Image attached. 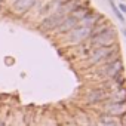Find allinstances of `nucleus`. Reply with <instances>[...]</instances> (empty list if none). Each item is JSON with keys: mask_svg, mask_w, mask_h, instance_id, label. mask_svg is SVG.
I'll use <instances>...</instances> for the list:
<instances>
[{"mask_svg": "<svg viewBox=\"0 0 126 126\" xmlns=\"http://www.w3.org/2000/svg\"><path fill=\"white\" fill-rule=\"evenodd\" d=\"M111 102H126V86H114L108 94Z\"/></svg>", "mask_w": 126, "mask_h": 126, "instance_id": "10", "label": "nucleus"}, {"mask_svg": "<svg viewBox=\"0 0 126 126\" xmlns=\"http://www.w3.org/2000/svg\"><path fill=\"white\" fill-rule=\"evenodd\" d=\"M125 111H126V102H111V101L104 102V113L107 114L120 117Z\"/></svg>", "mask_w": 126, "mask_h": 126, "instance_id": "8", "label": "nucleus"}, {"mask_svg": "<svg viewBox=\"0 0 126 126\" xmlns=\"http://www.w3.org/2000/svg\"><path fill=\"white\" fill-rule=\"evenodd\" d=\"M123 71V61L122 58H117L111 62H107V64H102V65H98L95 68V74L96 77L102 79V80H111L116 74L122 73Z\"/></svg>", "mask_w": 126, "mask_h": 126, "instance_id": "1", "label": "nucleus"}, {"mask_svg": "<svg viewBox=\"0 0 126 126\" xmlns=\"http://www.w3.org/2000/svg\"><path fill=\"white\" fill-rule=\"evenodd\" d=\"M119 122V117H114L111 114H107V113H101L99 117H98V123L99 125H108V123H117Z\"/></svg>", "mask_w": 126, "mask_h": 126, "instance_id": "12", "label": "nucleus"}, {"mask_svg": "<svg viewBox=\"0 0 126 126\" xmlns=\"http://www.w3.org/2000/svg\"><path fill=\"white\" fill-rule=\"evenodd\" d=\"M108 3H110V6H111V9H113V12L116 14V16H117V18L120 19V22H122V24H125V21H126V19H125V16H123V14H122V12H120V11L117 9V6H116V3L113 2V0H108Z\"/></svg>", "mask_w": 126, "mask_h": 126, "instance_id": "13", "label": "nucleus"}, {"mask_svg": "<svg viewBox=\"0 0 126 126\" xmlns=\"http://www.w3.org/2000/svg\"><path fill=\"white\" fill-rule=\"evenodd\" d=\"M67 15H62L61 12H58V11H55L53 14H50L49 16H46L42 22H40V30L42 31H52V30H55L59 24H61V21L64 19Z\"/></svg>", "mask_w": 126, "mask_h": 126, "instance_id": "6", "label": "nucleus"}, {"mask_svg": "<svg viewBox=\"0 0 126 126\" xmlns=\"http://www.w3.org/2000/svg\"><path fill=\"white\" fill-rule=\"evenodd\" d=\"M36 3H37V0H15L12 5V11L18 15H24L31 8H34Z\"/></svg>", "mask_w": 126, "mask_h": 126, "instance_id": "9", "label": "nucleus"}, {"mask_svg": "<svg viewBox=\"0 0 126 126\" xmlns=\"http://www.w3.org/2000/svg\"><path fill=\"white\" fill-rule=\"evenodd\" d=\"M120 2H125V0H120Z\"/></svg>", "mask_w": 126, "mask_h": 126, "instance_id": "20", "label": "nucleus"}, {"mask_svg": "<svg viewBox=\"0 0 126 126\" xmlns=\"http://www.w3.org/2000/svg\"><path fill=\"white\" fill-rule=\"evenodd\" d=\"M89 46L91 47H111L117 45V31L116 28H113V25L110 28H107L105 31H102L101 34L95 36L94 39H89Z\"/></svg>", "mask_w": 126, "mask_h": 126, "instance_id": "2", "label": "nucleus"}, {"mask_svg": "<svg viewBox=\"0 0 126 126\" xmlns=\"http://www.w3.org/2000/svg\"><path fill=\"white\" fill-rule=\"evenodd\" d=\"M108 94H110V91H107V89H104V88H101V86L94 88V89H91V91L86 94L85 102H86L88 105L104 104V102L108 101Z\"/></svg>", "mask_w": 126, "mask_h": 126, "instance_id": "5", "label": "nucleus"}, {"mask_svg": "<svg viewBox=\"0 0 126 126\" xmlns=\"http://www.w3.org/2000/svg\"><path fill=\"white\" fill-rule=\"evenodd\" d=\"M0 2H2V0H0Z\"/></svg>", "mask_w": 126, "mask_h": 126, "instance_id": "21", "label": "nucleus"}, {"mask_svg": "<svg viewBox=\"0 0 126 126\" xmlns=\"http://www.w3.org/2000/svg\"><path fill=\"white\" fill-rule=\"evenodd\" d=\"M91 31H92V27H86V25H77L74 27L71 31L67 33V42L70 45H79L85 40L89 39L91 36Z\"/></svg>", "mask_w": 126, "mask_h": 126, "instance_id": "4", "label": "nucleus"}, {"mask_svg": "<svg viewBox=\"0 0 126 126\" xmlns=\"http://www.w3.org/2000/svg\"><path fill=\"white\" fill-rule=\"evenodd\" d=\"M77 25H79V19L70 14V15H67L64 19H62L61 24L55 28V33H56V34H67L68 31H71V30H73L74 27H77Z\"/></svg>", "mask_w": 126, "mask_h": 126, "instance_id": "7", "label": "nucleus"}, {"mask_svg": "<svg viewBox=\"0 0 126 126\" xmlns=\"http://www.w3.org/2000/svg\"><path fill=\"white\" fill-rule=\"evenodd\" d=\"M88 126H98V122H89Z\"/></svg>", "mask_w": 126, "mask_h": 126, "instance_id": "18", "label": "nucleus"}, {"mask_svg": "<svg viewBox=\"0 0 126 126\" xmlns=\"http://www.w3.org/2000/svg\"><path fill=\"white\" fill-rule=\"evenodd\" d=\"M119 122H120V126H126V111L119 117Z\"/></svg>", "mask_w": 126, "mask_h": 126, "instance_id": "14", "label": "nucleus"}, {"mask_svg": "<svg viewBox=\"0 0 126 126\" xmlns=\"http://www.w3.org/2000/svg\"><path fill=\"white\" fill-rule=\"evenodd\" d=\"M91 12H92V11H91V8H89V5H88V3H86V5H82V3H80V5H79L73 12H71V15H73V16H76V18L80 21V19H83L88 14H91Z\"/></svg>", "mask_w": 126, "mask_h": 126, "instance_id": "11", "label": "nucleus"}, {"mask_svg": "<svg viewBox=\"0 0 126 126\" xmlns=\"http://www.w3.org/2000/svg\"><path fill=\"white\" fill-rule=\"evenodd\" d=\"M117 9H119L122 14H126V5H125V3H122V2H120V3H119V6H117Z\"/></svg>", "mask_w": 126, "mask_h": 126, "instance_id": "15", "label": "nucleus"}, {"mask_svg": "<svg viewBox=\"0 0 126 126\" xmlns=\"http://www.w3.org/2000/svg\"><path fill=\"white\" fill-rule=\"evenodd\" d=\"M0 126H8V123H6L5 119H0Z\"/></svg>", "mask_w": 126, "mask_h": 126, "instance_id": "17", "label": "nucleus"}, {"mask_svg": "<svg viewBox=\"0 0 126 126\" xmlns=\"http://www.w3.org/2000/svg\"><path fill=\"white\" fill-rule=\"evenodd\" d=\"M123 36L126 37V28H123Z\"/></svg>", "mask_w": 126, "mask_h": 126, "instance_id": "19", "label": "nucleus"}, {"mask_svg": "<svg viewBox=\"0 0 126 126\" xmlns=\"http://www.w3.org/2000/svg\"><path fill=\"white\" fill-rule=\"evenodd\" d=\"M98 126H120V122H117V123H108V125H98Z\"/></svg>", "mask_w": 126, "mask_h": 126, "instance_id": "16", "label": "nucleus"}, {"mask_svg": "<svg viewBox=\"0 0 126 126\" xmlns=\"http://www.w3.org/2000/svg\"><path fill=\"white\" fill-rule=\"evenodd\" d=\"M116 49H117V45L116 46H111V47H92L91 53L86 58V67H96V65H99L101 62L111 52H114Z\"/></svg>", "mask_w": 126, "mask_h": 126, "instance_id": "3", "label": "nucleus"}]
</instances>
